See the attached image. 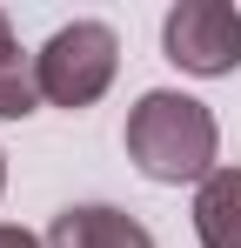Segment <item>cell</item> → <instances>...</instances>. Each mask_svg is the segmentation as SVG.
Masks as SVG:
<instances>
[{"label":"cell","mask_w":241,"mask_h":248,"mask_svg":"<svg viewBox=\"0 0 241 248\" xmlns=\"http://www.w3.org/2000/svg\"><path fill=\"white\" fill-rule=\"evenodd\" d=\"M214 155H221V127L208 114V101L174 94V87H148L127 108V161L141 168L148 181H161V188L208 181Z\"/></svg>","instance_id":"obj_1"},{"label":"cell","mask_w":241,"mask_h":248,"mask_svg":"<svg viewBox=\"0 0 241 248\" xmlns=\"http://www.w3.org/2000/svg\"><path fill=\"white\" fill-rule=\"evenodd\" d=\"M114 67H120V41L107 20H74L60 27L54 41L34 54V81H40V101L54 108H94L107 87H114Z\"/></svg>","instance_id":"obj_2"},{"label":"cell","mask_w":241,"mask_h":248,"mask_svg":"<svg viewBox=\"0 0 241 248\" xmlns=\"http://www.w3.org/2000/svg\"><path fill=\"white\" fill-rule=\"evenodd\" d=\"M161 47H167L174 67H188L201 81L235 74L241 67V14L228 0H181V7L161 20Z\"/></svg>","instance_id":"obj_3"},{"label":"cell","mask_w":241,"mask_h":248,"mask_svg":"<svg viewBox=\"0 0 241 248\" xmlns=\"http://www.w3.org/2000/svg\"><path fill=\"white\" fill-rule=\"evenodd\" d=\"M47 248H154V235L120 215L107 202H87V208H60L54 228H47Z\"/></svg>","instance_id":"obj_4"},{"label":"cell","mask_w":241,"mask_h":248,"mask_svg":"<svg viewBox=\"0 0 241 248\" xmlns=\"http://www.w3.org/2000/svg\"><path fill=\"white\" fill-rule=\"evenodd\" d=\"M201 248H241V168H214L195 195Z\"/></svg>","instance_id":"obj_5"},{"label":"cell","mask_w":241,"mask_h":248,"mask_svg":"<svg viewBox=\"0 0 241 248\" xmlns=\"http://www.w3.org/2000/svg\"><path fill=\"white\" fill-rule=\"evenodd\" d=\"M40 108V81H34V54H20L7 14H0V121H20Z\"/></svg>","instance_id":"obj_6"},{"label":"cell","mask_w":241,"mask_h":248,"mask_svg":"<svg viewBox=\"0 0 241 248\" xmlns=\"http://www.w3.org/2000/svg\"><path fill=\"white\" fill-rule=\"evenodd\" d=\"M0 248H47V242L27 235V228H7V221H0Z\"/></svg>","instance_id":"obj_7"},{"label":"cell","mask_w":241,"mask_h":248,"mask_svg":"<svg viewBox=\"0 0 241 248\" xmlns=\"http://www.w3.org/2000/svg\"><path fill=\"white\" fill-rule=\"evenodd\" d=\"M0 188H7V155H0Z\"/></svg>","instance_id":"obj_8"}]
</instances>
